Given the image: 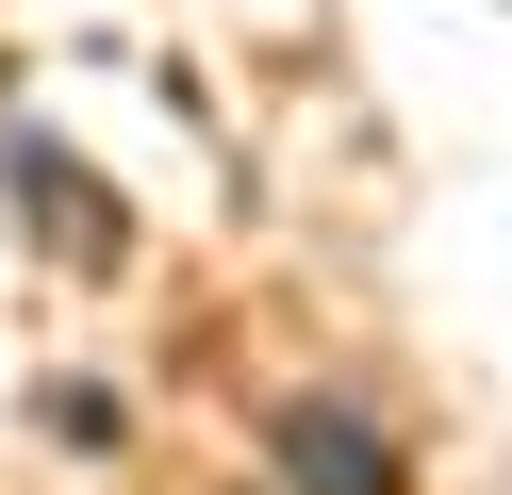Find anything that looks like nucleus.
<instances>
[{
  "label": "nucleus",
  "mask_w": 512,
  "mask_h": 495,
  "mask_svg": "<svg viewBox=\"0 0 512 495\" xmlns=\"http://www.w3.org/2000/svg\"><path fill=\"white\" fill-rule=\"evenodd\" d=\"M281 446H298V479H331V495H380V446H364L347 413H298Z\"/></svg>",
  "instance_id": "f257e3e1"
}]
</instances>
